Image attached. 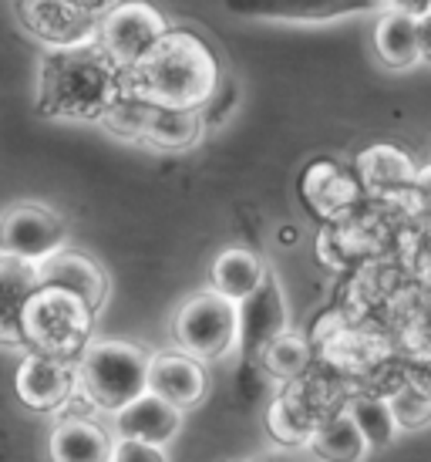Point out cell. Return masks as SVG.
<instances>
[{
	"mask_svg": "<svg viewBox=\"0 0 431 462\" xmlns=\"http://www.w3.org/2000/svg\"><path fill=\"white\" fill-rule=\"evenodd\" d=\"M219 88V61L213 48L192 31H169L152 54L122 75V91L162 108L203 112Z\"/></svg>",
	"mask_w": 431,
	"mask_h": 462,
	"instance_id": "6da1fadb",
	"label": "cell"
},
{
	"mask_svg": "<svg viewBox=\"0 0 431 462\" xmlns=\"http://www.w3.org/2000/svg\"><path fill=\"white\" fill-rule=\"evenodd\" d=\"M122 98V71L95 44L51 48L41 58L38 71V112L48 118L98 122Z\"/></svg>",
	"mask_w": 431,
	"mask_h": 462,
	"instance_id": "7a4b0ae2",
	"label": "cell"
},
{
	"mask_svg": "<svg viewBox=\"0 0 431 462\" xmlns=\"http://www.w3.org/2000/svg\"><path fill=\"white\" fill-rule=\"evenodd\" d=\"M149 365L152 355H145L139 345L122 337H95L78 358L81 395L88 398L91 409L115 419L149 392Z\"/></svg>",
	"mask_w": 431,
	"mask_h": 462,
	"instance_id": "3957f363",
	"label": "cell"
},
{
	"mask_svg": "<svg viewBox=\"0 0 431 462\" xmlns=\"http://www.w3.org/2000/svg\"><path fill=\"white\" fill-rule=\"evenodd\" d=\"M95 314L85 297L61 291V287H41L31 294L17 318V331L24 337V347L54 358H81L85 347L95 341Z\"/></svg>",
	"mask_w": 431,
	"mask_h": 462,
	"instance_id": "277c9868",
	"label": "cell"
},
{
	"mask_svg": "<svg viewBox=\"0 0 431 462\" xmlns=\"http://www.w3.org/2000/svg\"><path fill=\"white\" fill-rule=\"evenodd\" d=\"M172 341L196 361H223L240 351V304L216 291L182 300L172 318Z\"/></svg>",
	"mask_w": 431,
	"mask_h": 462,
	"instance_id": "5b68a950",
	"label": "cell"
},
{
	"mask_svg": "<svg viewBox=\"0 0 431 462\" xmlns=\"http://www.w3.org/2000/svg\"><path fill=\"white\" fill-rule=\"evenodd\" d=\"M172 27L165 24V17L145 0H125L98 21V48L108 54L122 75L142 65L159 41L169 34Z\"/></svg>",
	"mask_w": 431,
	"mask_h": 462,
	"instance_id": "8992f818",
	"label": "cell"
},
{
	"mask_svg": "<svg viewBox=\"0 0 431 462\" xmlns=\"http://www.w3.org/2000/svg\"><path fill=\"white\" fill-rule=\"evenodd\" d=\"M68 250V223L58 209L34 199H21L4 209L0 219V254L44 263Z\"/></svg>",
	"mask_w": 431,
	"mask_h": 462,
	"instance_id": "52a82bcc",
	"label": "cell"
},
{
	"mask_svg": "<svg viewBox=\"0 0 431 462\" xmlns=\"http://www.w3.org/2000/svg\"><path fill=\"white\" fill-rule=\"evenodd\" d=\"M344 405H330L327 388L320 392V385L297 378L287 385L283 395L267 411V432L277 439L280 446H310V439L320 425L327 422L330 415Z\"/></svg>",
	"mask_w": 431,
	"mask_h": 462,
	"instance_id": "ba28073f",
	"label": "cell"
},
{
	"mask_svg": "<svg viewBox=\"0 0 431 462\" xmlns=\"http://www.w3.org/2000/svg\"><path fill=\"white\" fill-rule=\"evenodd\" d=\"M14 388L31 411H61L75 398V392H81L78 361L27 351L14 374Z\"/></svg>",
	"mask_w": 431,
	"mask_h": 462,
	"instance_id": "9c48e42d",
	"label": "cell"
},
{
	"mask_svg": "<svg viewBox=\"0 0 431 462\" xmlns=\"http://www.w3.org/2000/svg\"><path fill=\"white\" fill-rule=\"evenodd\" d=\"M21 24L51 48H81L98 41V21L71 0H17Z\"/></svg>",
	"mask_w": 431,
	"mask_h": 462,
	"instance_id": "30bf717a",
	"label": "cell"
},
{
	"mask_svg": "<svg viewBox=\"0 0 431 462\" xmlns=\"http://www.w3.org/2000/svg\"><path fill=\"white\" fill-rule=\"evenodd\" d=\"M233 17L277 24H330L354 14L384 11L378 0H223Z\"/></svg>",
	"mask_w": 431,
	"mask_h": 462,
	"instance_id": "8fae6325",
	"label": "cell"
},
{
	"mask_svg": "<svg viewBox=\"0 0 431 462\" xmlns=\"http://www.w3.org/2000/svg\"><path fill=\"white\" fill-rule=\"evenodd\" d=\"M287 297L280 287L277 273L270 270L267 281L260 283V291L250 294L240 304V351L250 358H260L277 337L290 331L287 324Z\"/></svg>",
	"mask_w": 431,
	"mask_h": 462,
	"instance_id": "7c38bea8",
	"label": "cell"
},
{
	"mask_svg": "<svg viewBox=\"0 0 431 462\" xmlns=\"http://www.w3.org/2000/svg\"><path fill=\"white\" fill-rule=\"evenodd\" d=\"M149 392L162 395L165 402L179 405L182 411H189L203 405L206 392H209V374H206L203 361L189 358L182 351H159L149 365Z\"/></svg>",
	"mask_w": 431,
	"mask_h": 462,
	"instance_id": "4fadbf2b",
	"label": "cell"
},
{
	"mask_svg": "<svg viewBox=\"0 0 431 462\" xmlns=\"http://www.w3.org/2000/svg\"><path fill=\"white\" fill-rule=\"evenodd\" d=\"M182 419H186V411L179 405L165 402L155 392H145L128 409L115 415L112 432L115 439H139V442H152V446H169L182 432Z\"/></svg>",
	"mask_w": 431,
	"mask_h": 462,
	"instance_id": "5bb4252c",
	"label": "cell"
},
{
	"mask_svg": "<svg viewBox=\"0 0 431 462\" xmlns=\"http://www.w3.org/2000/svg\"><path fill=\"white\" fill-rule=\"evenodd\" d=\"M357 176H351L341 162H334V159H317V162H310L304 172V180H300V196H304V203L310 206V213H317L320 219H341L351 206L357 203V193H361V186H357Z\"/></svg>",
	"mask_w": 431,
	"mask_h": 462,
	"instance_id": "9a60e30c",
	"label": "cell"
},
{
	"mask_svg": "<svg viewBox=\"0 0 431 462\" xmlns=\"http://www.w3.org/2000/svg\"><path fill=\"white\" fill-rule=\"evenodd\" d=\"M38 270H41V287H61V291L85 297L95 310L105 308V300H108V273L88 254H81V250H61L51 260L38 263Z\"/></svg>",
	"mask_w": 431,
	"mask_h": 462,
	"instance_id": "2e32d148",
	"label": "cell"
},
{
	"mask_svg": "<svg viewBox=\"0 0 431 462\" xmlns=\"http://www.w3.org/2000/svg\"><path fill=\"white\" fill-rule=\"evenodd\" d=\"M51 462H115V432L85 415H68L48 436Z\"/></svg>",
	"mask_w": 431,
	"mask_h": 462,
	"instance_id": "e0dca14e",
	"label": "cell"
},
{
	"mask_svg": "<svg viewBox=\"0 0 431 462\" xmlns=\"http://www.w3.org/2000/svg\"><path fill=\"white\" fill-rule=\"evenodd\" d=\"M267 273L270 267L250 246H226L209 263V291L243 304L246 297L260 291V283L267 281Z\"/></svg>",
	"mask_w": 431,
	"mask_h": 462,
	"instance_id": "ac0fdd59",
	"label": "cell"
},
{
	"mask_svg": "<svg viewBox=\"0 0 431 462\" xmlns=\"http://www.w3.org/2000/svg\"><path fill=\"white\" fill-rule=\"evenodd\" d=\"M374 54H378L381 65L391 68V71L421 65L418 17L398 11V7L381 11L378 24H374Z\"/></svg>",
	"mask_w": 431,
	"mask_h": 462,
	"instance_id": "d6986e66",
	"label": "cell"
},
{
	"mask_svg": "<svg viewBox=\"0 0 431 462\" xmlns=\"http://www.w3.org/2000/svg\"><path fill=\"white\" fill-rule=\"evenodd\" d=\"M199 139H203V112L152 105L139 145L152 152H189L192 145H199Z\"/></svg>",
	"mask_w": 431,
	"mask_h": 462,
	"instance_id": "ffe728a7",
	"label": "cell"
},
{
	"mask_svg": "<svg viewBox=\"0 0 431 462\" xmlns=\"http://www.w3.org/2000/svg\"><path fill=\"white\" fill-rule=\"evenodd\" d=\"M357 180L364 182L371 193L391 196L408 189V186H415L418 172H415V162L401 149H394V145H368L364 152L357 155Z\"/></svg>",
	"mask_w": 431,
	"mask_h": 462,
	"instance_id": "44dd1931",
	"label": "cell"
},
{
	"mask_svg": "<svg viewBox=\"0 0 431 462\" xmlns=\"http://www.w3.org/2000/svg\"><path fill=\"white\" fill-rule=\"evenodd\" d=\"M0 283H4V341H7V347H21L24 337L17 331V318L31 300V294L41 291V270L31 260L0 254Z\"/></svg>",
	"mask_w": 431,
	"mask_h": 462,
	"instance_id": "7402d4cb",
	"label": "cell"
},
{
	"mask_svg": "<svg viewBox=\"0 0 431 462\" xmlns=\"http://www.w3.org/2000/svg\"><path fill=\"white\" fill-rule=\"evenodd\" d=\"M307 449L314 452L320 462H364L371 446L364 432H361V425L354 422V415L344 405L314 432Z\"/></svg>",
	"mask_w": 431,
	"mask_h": 462,
	"instance_id": "603a6c76",
	"label": "cell"
},
{
	"mask_svg": "<svg viewBox=\"0 0 431 462\" xmlns=\"http://www.w3.org/2000/svg\"><path fill=\"white\" fill-rule=\"evenodd\" d=\"M344 405L354 415V422L361 425V432H364L371 449H388L394 439H398V432H401L388 395H354L347 398Z\"/></svg>",
	"mask_w": 431,
	"mask_h": 462,
	"instance_id": "cb8c5ba5",
	"label": "cell"
},
{
	"mask_svg": "<svg viewBox=\"0 0 431 462\" xmlns=\"http://www.w3.org/2000/svg\"><path fill=\"white\" fill-rule=\"evenodd\" d=\"M260 365H263V372H267L270 378L290 385L297 378H304L307 365H310V341H307L304 334L287 331L260 355Z\"/></svg>",
	"mask_w": 431,
	"mask_h": 462,
	"instance_id": "d4e9b609",
	"label": "cell"
},
{
	"mask_svg": "<svg viewBox=\"0 0 431 462\" xmlns=\"http://www.w3.org/2000/svg\"><path fill=\"white\" fill-rule=\"evenodd\" d=\"M388 398L401 429H425L431 422V374H408Z\"/></svg>",
	"mask_w": 431,
	"mask_h": 462,
	"instance_id": "484cf974",
	"label": "cell"
},
{
	"mask_svg": "<svg viewBox=\"0 0 431 462\" xmlns=\"http://www.w3.org/2000/svg\"><path fill=\"white\" fill-rule=\"evenodd\" d=\"M149 112H152V102H142L135 95H125L115 102V108L105 116V132H112L118 139L128 142H142V132H145V122H149Z\"/></svg>",
	"mask_w": 431,
	"mask_h": 462,
	"instance_id": "4316f807",
	"label": "cell"
},
{
	"mask_svg": "<svg viewBox=\"0 0 431 462\" xmlns=\"http://www.w3.org/2000/svg\"><path fill=\"white\" fill-rule=\"evenodd\" d=\"M115 462H169L165 446L139 442V439H115Z\"/></svg>",
	"mask_w": 431,
	"mask_h": 462,
	"instance_id": "83f0119b",
	"label": "cell"
},
{
	"mask_svg": "<svg viewBox=\"0 0 431 462\" xmlns=\"http://www.w3.org/2000/svg\"><path fill=\"white\" fill-rule=\"evenodd\" d=\"M418 34H421V61L431 65V14L418 21Z\"/></svg>",
	"mask_w": 431,
	"mask_h": 462,
	"instance_id": "f1b7e54d",
	"label": "cell"
},
{
	"mask_svg": "<svg viewBox=\"0 0 431 462\" xmlns=\"http://www.w3.org/2000/svg\"><path fill=\"white\" fill-rule=\"evenodd\" d=\"M71 4L85 7V11L95 14V17H105V14L112 11V7H118V0H71Z\"/></svg>",
	"mask_w": 431,
	"mask_h": 462,
	"instance_id": "f546056e",
	"label": "cell"
},
{
	"mask_svg": "<svg viewBox=\"0 0 431 462\" xmlns=\"http://www.w3.org/2000/svg\"><path fill=\"white\" fill-rule=\"evenodd\" d=\"M253 462H290V459H283V456H263V459H253Z\"/></svg>",
	"mask_w": 431,
	"mask_h": 462,
	"instance_id": "4dcf8cb0",
	"label": "cell"
},
{
	"mask_svg": "<svg viewBox=\"0 0 431 462\" xmlns=\"http://www.w3.org/2000/svg\"><path fill=\"white\" fill-rule=\"evenodd\" d=\"M381 7H384V11H388V7H394V0H378Z\"/></svg>",
	"mask_w": 431,
	"mask_h": 462,
	"instance_id": "1f68e13d",
	"label": "cell"
}]
</instances>
